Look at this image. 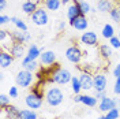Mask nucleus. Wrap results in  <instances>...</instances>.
<instances>
[{
    "instance_id": "4468645a",
    "label": "nucleus",
    "mask_w": 120,
    "mask_h": 119,
    "mask_svg": "<svg viewBox=\"0 0 120 119\" xmlns=\"http://www.w3.org/2000/svg\"><path fill=\"white\" fill-rule=\"evenodd\" d=\"M70 25L76 30H86L87 29V26H89V21H87V18L85 16V15H78V16H75L74 19H71L70 21Z\"/></svg>"
},
{
    "instance_id": "2f4dec72",
    "label": "nucleus",
    "mask_w": 120,
    "mask_h": 119,
    "mask_svg": "<svg viewBox=\"0 0 120 119\" xmlns=\"http://www.w3.org/2000/svg\"><path fill=\"white\" fill-rule=\"evenodd\" d=\"M119 115H120V110L117 107H115V108H112V110H109L106 112V116L113 118V119H119Z\"/></svg>"
},
{
    "instance_id": "72a5a7b5",
    "label": "nucleus",
    "mask_w": 120,
    "mask_h": 119,
    "mask_svg": "<svg viewBox=\"0 0 120 119\" xmlns=\"http://www.w3.org/2000/svg\"><path fill=\"white\" fill-rule=\"evenodd\" d=\"M25 68H26V70H29V71H31V73L37 71V70H38V63H37V60H33V62L27 63V64L25 66Z\"/></svg>"
},
{
    "instance_id": "aec40b11",
    "label": "nucleus",
    "mask_w": 120,
    "mask_h": 119,
    "mask_svg": "<svg viewBox=\"0 0 120 119\" xmlns=\"http://www.w3.org/2000/svg\"><path fill=\"white\" fill-rule=\"evenodd\" d=\"M98 55L104 60H108L113 55V48L109 44H100L98 45Z\"/></svg>"
},
{
    "instance_id": "c756f323",
    "label": "nucleus",
    "mask_w": 120,
    "mask_h": 119,
    "mask_svg": "<svg viewBox=\"0 0 120 119\" xmlns=\"http://www.w3.org/2000/svg\"><path fill=\"white\" fill-rule=\"evenodd\" d=\"M37 114L33 110H21V119H37Z\"/></svg>"
},
{
    "instance_id": "f3484780",
    "label": "nucleus",
    "mask_w": 120,
    "mask_h": 119,
    "mask_svg": "<svg viewBox=\"0 0 120 119\" xmlns=\"http://www.w3.org/2000/svg\"><path fill=\"white\" fill-rule=\"evenodd\" d=\"M12 33V37H14L15 43H21V44H26L31 40V36L27 32H23V30H18V32H11Z\"/></svg>"
},
{
    "instance_id": "de8ad7c7",
    "label": "nucleus",
    "mask_w": 120,
    "mask_h": 119,
    "mask_svg": "<svg viewBox=\"0 0 120 119\" xmlns=\"http://www.w3.org/2000/svg\"><path fill=\"white\" fill-rule=\"evenodd\" d=\"M119 37H120V30H119Z\"/></svg>"
},
{
    "instance_id": "2eb2a0df",
    "label": "nucleus",
    "mask_w": 120,
    "mask_h": 119,
    "mask_svg": "<svg viewBox=\"0 0 120 119\" xmlns=\"http://www.w3.org/2000/svg\"><path fill=\"white\" fill-rule=\"evenodd\" d=\"M40 60H41V64L44 66H52L56 63V53L53 51H42Z\"/></svg>"
},
{
    "instance_id": "f03ea898",
    "label": "nucleus",
    "mask_w": 120,
    "mask_h": 119,
    "mask_svg": "<svg viewBox=\"0 0 120 119\" xmlns=\"http://www.w3.org/2000/svg\"><path fill=\"white\" fill-rule=\"evenodd\" d=\"M34 81V75L31 71L29 70H22V71H19L16 77H15V82H16V85L18 86H21V88H29L30 85L33 83Z\"/></svg>"
},
{
    "instance_id": "39448f33",
    "label": "nucleus",
    "mask_w": 120,
    "mask_h": 119,
    "mask_svg": "<svg viewBox=\"0 0 120 119\" xmlns=\"http://www.w3.org/2000/svg\"><path fill=\"white\" fill-rule=\"evenodd\" d=\"M31 21L36 26H46L48 22H49V16H48V12L45 11L42 7H38V10L31 15Z\"/></svg>"
},
{
    "instance_id": "423d86ee",
    "label": "nucleus",
    "mask_w": 120,
    "mask_h": 119,
    "mask_svg": "<svg viewBox=\"0 0 120 119\" xmlns=\"http://www.w3.org/2000/svg\"><path fill=\"white\" fill-rule=\"evenodd\" d=\"M15 44V40L12 37V33H8L6 30H0V49L8 51L11 49V47Z\"/></svg>"
},
{
    "instance_id": "dca6fc26",
    "label": "nucleus",
    "mask_w": 120,
    "mask_h": 119,
    "mask_svg": "<svg viewBox=\"0 0 120 119\" xmlns=\"http://www.w3.org/2000/svg\"><path fill=\"white\" fill-rule=\"evenodd\" d=\"M14 56L11 55V52H8V51H4V49H0V66L1 68H7L12 64V62H14Z\"/></svg>"
},
{
    "instance_id": "37998d69",
    "label": "nucleus",
    "mask_w": 120,
    "mask_h": 119,
    "mask_svg": "<svg viewBox=\"0 0 120 119\" xmlns=\"http://www.w3.org/2000/svg\"><path fill=\"white\" fill-rule=\"evenodd\" d=\"M71 0H61V4H68Z\"/></svg>"
},
{
    "instance_id": "9d476101",
    "label": "nucleus",
    "mask_w": 120,
    "mask_h": 119,
    "mask_svg": "<svg viewBox=\"0 0 120 119\" xmlns=\"http://www.w3.org/2000/svg\"><path fill=\"white\" fill-rule=\"evenodd\" d=\"M81 43L86 47H96L98 44V37L94 32L86 30V33H83L81 36Z\"/></svg>"
},
{
    "instance_id": "a18cd8bd",
    "label": "nucleus",
    "mask_w": 120,
    "mask_h": 119,
    "mask_svg": "<svg viewBox=\"0 0 120 119\" xmlns=\"http://www.w3.org/2000/svg\"><path fill=\"white\" fill-rule=\"evenodd\" d=\"M116 3H117V6H120V0H116Z\"/></svg>"
},
{
    "instance_id": "1a4fd4ad",
    "label": "nucleus",
    "mask_w": 120,
    "mask_h": 119,
    "mask_svg": "<svg viewBox=\"0 0 120 119\" xmlns=\"http://www.w3.org/2000/svg\"><path fill=\"white\" fill-rule=\"evenodd\" d=\"M44 100H45L44 97L37 96V95L30 92L29 95L26 96V99H25V103H26V105L29 107L30 110H38V108L42 107V101Z\"/></svg>"
},
{
    "instance_id": "412c9836",
    "label": "nucleus",
    "mask_w": 120,
    "mask_h": 119,
    "mask_svg": "<svg viewBox=\"0 0 120 119\" xmlns=\"http://www.w3.org/2000/svg\"><path fill=\"white\" fill-rule=\"evenodd\" d=\"M78 0H72V4L68 7L67 10V18L71 21V19H74L75 16H78V15H81V12H79V7H78Z\"/></svg>"
},
{
    "instance_id": "393cba45",
    "label": "nucleus",
    "mask_w": 120,
    "mask_h": 119,
    "mask_svg": "<svg viewBox=\"0 0 120 119\" xmlns=\"http://www.w3.org/2000/svg\"><path fill=\"white\" fill-rule=\"evenodd\" d=\"M97 100L96 96H90V95H82V104L86 107H96L97 105Z\"/></svg>"
},
{
    "instance_id": "e433bc0d",
    "label": "nucleus",
    "mask_w": 120,
    "mask_h": 119,
    "mask_svg": "<svg viewBox=\"0 0 120 119\" xmlns=\"http://www.w3.org/2000/svg\"><path fill=\"white\" fill-rule=\"evenodd\" d=\"M8 22H11V18L8 15H4V14L0 15V25H6Z\"/></svg>"
},
{
    "instance_id": "6e6552de",
    "label": "nucleus",
    "mask_w": 120,
    "mask_h": 119,
    "mask_svg": "<svg viewBox=\"0 0 120 119\" xmlns=\"http://www.w3.org/2000/svg\"><path fill=\"white\" fill-rule=\"evenodd\" d=\"M41 49L38 48L36 44H31L29 47V49H27V53H26V56L22 59V66L25 67L27 63H30V62H33V60H37L40 56H41Z\"/></svg>"
},
{
    "instance_id": "79ce46f5",
    "label": "nucleus",
    "mask_w": 120,
    "mask_h": 119,
    "mask_svg": "<svg viewBox=\"0 0 120 119\" xmlns=\"http://www.w3.org/2000/svg\"><path fill=\"white\" fill-rule=\"evenodd\" d=\"M64 28H66V22H64V21H60V23H59V30H64Z\"/></svg>"
},
{
    "instance_id": "4c0bfd02",
    "label": "nucleus",
    "mask_w": 120,
    "mask_h": 119,
    "mask_svg": "<svg viewBox=\"0 0 120 119\" xmlns=\"http://www.w3.org/2000/svg\"><path fill=\"white\" fill-rule=\"evenodd\" d=\"M113 75H115L116 78H117V77H120V63L115 67V70H113Z\"/></svg>"
},
{
    "instance_id": "20e7f679",
    "label": "nucleus",
    "mask_w": 120,
    "mask_h": 119,
    "mask_svg": "<svg viewBox=\"0 0 120 119\" xmlns=\"http://www.w3.org/2000/svg\"><path fill=\"white\" fill-rule=\"evenodd\" d=\"M66 58H67L68 62H71L74 64H79L83 58V51L78 45H71L66 51Z\"/></svg>"
},
{
    "instance_id": "5701e85b",
    "label": "nucleus",
    "mask_w": 120,
    "mask_h": 119,
    "mask_svg": "<svg viewBox=\"0 0 120 119\" xmlns=\"http://www.w3.org/2000/svg\"><path fill=\"white\" fill-rule=\"evenodd\" d=\"M44 6L49 11H57L61 6V0H44Z\"/></svg>"
},
{
    "instance_id": "0eeeda50",
    "label": "nucleus",
    "mask_w": 120,
    "mask_h": 119,
    "mask_svg": "<svg viewBox=\"0 0 120 119\" xmlns=\"http://www.w3.org/2000/svg\"><path fill=\"white\" fill-rule=\"evenodd\" d=\"M1 119H21V110L12 104L1 108Z\"/></svg>"
},
{
    "instance_id": "7c9ffc66",
    "label": "nucleus",
    "mask_w": 120,
    "mask_h": 119,
    "mask_svg": "<svg viewBox=\"0 0 120 119\" xmlns=\"http://www.w3.org/2000/svg\"><path fill=\"white\" fill-rule=\"evenodd\" d=\"M109 45L112 47L113 49H120V37L113 36L112 38H109Z\"/></svg>"
},
{
    "instance_id": "a878e982",
    "label": "nucleus",
    "mask_w": 120,
    "mask_h": 119,
    "mask_svg": "<svg viewBox=\"0 0 120 119\" xmlns=\"http://www.w3.org/2000/svg\"><path fill=\"white\" fill-rule=\"evenodd\" d=\"M70 83H71V89L74 92V95H78L82 90V85H81V81H79V77H72Z\"/></svg>"
},
{
    "instance_id": "b1692460",
    "label": "nucleus",
    "mask_w": 120,
    "mask_h": 119,
    "mask_svg": "<svg viewBox=\"0 0 120 119\" xmlns=\"http://www.w3.org/2000/svg\"><path fill=\"white\" fill-rule=\"evenodd\" d=\"M101 36H102L104 38H106V40L112 38L113 36H115V29H113L112 25H109V23L104 25V28H102V30H101Z\"/></svg>"
},
{
    "instance_id": "f257e3e1",
    "label": "nucleus",
    "mask_w": 120,
    "mask_h": 119,
    "mask_svg": "<svg viewBox=\"0 0 120 119\" xmlns=\"http://www.w3.org/2000/svg\"><path fill=\"white\" fill-rule=\"evenodd\" d=\"M64 95L59 88H49L45 92V101L49 107H57L63 103Z\"/></svg>"
},
{
    "instance_id": "6ab92c4d",
    "label": "nucleus",
    "mask_w": 120,
    "mask_h": 119,
    "mask_svg": "<svg viewBox=\"0 0 120 119\" xmlns=\"http://www.w3.org/2000/svg\"><path fill=\"white\" fill-rule=\"evenodd\" d=\"M10 52H11V55L14 56L15 59H23V58L26 56V55H25V45L21 44V43H15V44L11 47Z\"/></svg>"
},
{
    "instance_id": "a19ab883",
    "label": "nucleus",
    "mask_w": 120,
    "mask_h": 119,
    "mask_svg": "<svg viewBox=\"0 0 120 119\" xmlns=\"http://www.w3.org/2000/svg\"><path fill=\"white\" fill-rule=\"evenodd\" d=\"M94 96H96V99L101 100V99H102L104 96H106V95H105V92H96V95H94Z\"/></svg>"
},
{
    "instance_id": "c03bdc74",
    "label": "nucleus",
    "mask_w": 120,
    "mask_h": 119,
    "mask_svg": "<svg viewBox=\"0 0 120 119\" xmlns=\"http://www.w3.org/2000/svg\"><path fill=\"white\" fill-rule=\"evenodd\" d=\"M97 119H106V118H105V116H98Z\"/></svg>"
},
{
    "instance_id": "bb28decb",
    "label": "nucleus",
    "mask_w": 120,
    "mask_h": 119,
    "mask_svg": "<svg viewBox=\"0 0 120 119\" xmlns=\"http://www.w3.org/2000/svg\"><path fill=\"white\" fill-rule=\"evenodd\" d=\"M11 22L14 23L15 26L18 28L19 30H23V32H27V25L23 22L21 18H18V16H11Z\"/></svg>"
},
{
    "instance_id": "09e8293b",
    "label": "nucleus",
    "mask_w": 120,
    "mask_h": 119,
    "mask_svg": "<svg viewBox=\"0 0 120 119\" xmlns=\"http://www.w3.org/2000/svg\"><path fill=\"white\" fill-rule=\"evenodd\" d=\"M78 1H83V0H78Z\"/></svg>"
},
{
    "instance_id": "7ed1b4c3",
    "label": "nucleus",
    "mask_w": 120,
    "mask_h": 119,
    "mask_svg": "<svg viewBox=\"0 0 120 119\" xmlns=\"http://www.w3.org/2000/svg\"><path fill=\"white\" fill-rule=\"evenodd\" d=\"M71 78H72V75H71V73L67 68H61L60 67L53 73L51 81L55 82V83H59V85H66L68 82H71Z\"/></svg>"
},
{
    "instance_id": "9b49d317",
    "label": "nucleus",
    "mask_w": 120,
    "mask_h": 119,
    "mask_svg": "<svg viewBox=\"0 0 120 119\" xmlns=\"http://www.w3.org/2000/svg\"><path fill=\"white\" fill-rule=\"evenodd\" d=\"M79 81H81L83 90H90L94 88V79H93L91 73L89 71H82V74L79 75Z\"/></svg>"
},
{
    "instance_id": "58836bf2",
    "label": "nucleus",
    "mask_w": 120,
    "mask_h": 119,
    "mask_svg": "<svg viewBox=\"0 0 120 119\" xmlns=\"http://www.w3.org/2000/svg\"><path fill=\"white\" fill-rule=\"evenodd\" d=\"M7 7V0H0V11H4Z\"/></svg>"
},
{
    "instance_id": "473e14b6",
    "label": "nucleus",
    "mask_w": 120,
    "mask_h": 119,
    "mask_svg": "<svg viewBox=\"0 0 120 119\" xmlns=\"http://www.w3.org/2000/svg\"><path fill=\"white\" fill-rule=\"evenodd\" d=\"M10 100H11V97H10V95H0V105H1V108L3 107H7L8 104H10Z\"/></svg>"
},
{
    "instance_id": "49530a36",
    "label": "nucleus",
    "mask_w": 120,
    "mask_h": 119,
    "mask_svg": "<svg viewBox=\"0 0 120 119\" xmlns=\"http://www.w3.org/2000/svg\"><path fill=\"white\" fill-rule=\"evenodd\" d=\"M105 118H106V119H113V118H109V116H106V115H105Z\"/></svg>"
},
{
    "instance_id": "f8f14e48",
    "label": "nucleus",
    "mask_w": 120,
    "mask_h": 119,
    "mask_svg": "<svg viewBox=\"0 0 120 119\" xmlns=\"http://www.w3.org/2000/svg\"><path fill=\"white\" fill-rule=\"evenodd\" d=\"M93 79H94V88L93 89L96 90V92H105L106 89V77H105L102 73H96V74L93 75Z\"/></svg>"
},
{
    "instance_id": "a211bd4d",
    "label": "nucleus",
    "mask_w": 120,
    "mask_h": 119,
    "mask_svg": "<svg viewBox=\"0 0 120 119\" xmlns=\"http://www.w3.org/2000/svg\"><path fill=\"white\" fill-rule=\"evenodd\" d=\"M37 10H38V1H34V0H26V1L22 4V11L25 12V14L30 15V16L34 14Z\"/></svg>"
},
{
    "instance_id": "cd10ccee",
    "label": "nucleus",
    "mask_w": 120,
    "mask_h": 119,
    "mask_svg": "<svg viewBox=\"0 0 120 119\" xmlns=\"http://www.w3.org/2000/svg\"><path fill=\"white\" fill-rule=\"evenodd\" d=\"M78 7H79V12H81V15H86L89 14L90 11H91V7H90V4L87 3V1H79L78 3Z\"/></svg>"
},
{
    "instance_id": "ea45409f",
    "label": "nucleus",
    "mask_w": 120,
    "mask_h": 119,
    "mask_svg": "<svg viewBox=\"0 0 120 119\" xmlns=\"http://www.w3.org/2000/svg\"><path fill=\"white\" fill-rule=\"evenodd\" d=\"M74 101L75 103H82V95H74Z\"/></svg>"
},
{
    "instance_id": "c85d7f7f",
    "label": "nucleus",
    "mask_w": 120,
    "mask_h": 119,
    "mask_svg": "<svg viewBox=\"0 0 120 119\" xmlns=\"http://www.w3.org/2000/svg\"><path fill=\"white\" fill-rule=\"evenodd\" d=\"M109 16L112 18L113 22L120 23V6H115V7L109 11Z\"/></svg>"
},
{
    "instance_id": "4be33fe9",
    "label": "nucleus",
    "mask_w": 120,
    "mask_h": 119,
    "mask_svg": "<svg viewBox=\"0 0 120 119\" xmlns=\"http://www.w3.org/2000/svg\"><path fill=\"white\" fill-rule=\"evenodd\" d=\"M113 7L115 6H113V3L111 0H98L97 3V8L100 12H109Z\"/></svg>"
},
{
    "instance_id": "c9c22d12",
    "label": "nucleus",
    "mask_w": 120,
    "mask_h": 119,
    "mask_svg": "<svg viewBox=\"0 0 120 119\" xmlns=\"http://www.w3.org/2000/svg\"><path fill=\"white\" fill-rule=\"evenodd\" d=\"M113 92H115L116 95H120V77H117V78H116V81H115Z\"/></svg>"
},
{
    "instance_id": "f704fd0d",
    "label": "nucleus",
    "mask_w": 120,
    "mask_h": 119,
    "mask_svg": "<svg viewBox=\"0 0 120 119\" xmlns=\"http://www.w3.org/2000/svg\"><path fill=\"white\" fill-rule=\"evenodd\" d=\"M18 95H19V93H18V88H16V86H11V88H10V97H11V99H16Z\"/></svg>"
},
{
    "instance_id": "ddd939ff",
    "label": "nucleus",
    "mask_w": 120,
    "mask_h": 119,
    "mask_svg": "<svg viewBox=\"0 0 120 119\" xmlns=\"http://www.w3.org/2000/svg\"><path fill=\"white\" fill-rule=\"evenodd\" d=\"M115 107H117V101L116 99H111L108 96H104L100 100V104H98V110L101 112H108L109 110H112Z\"/></svg>"
}]
</instances>
